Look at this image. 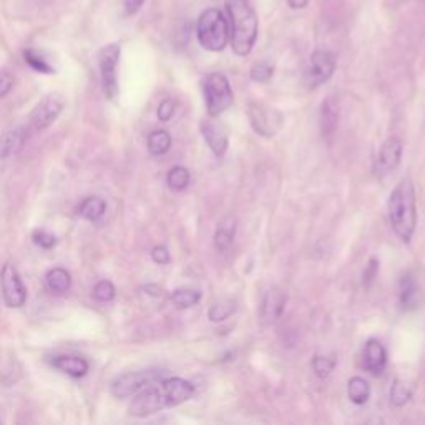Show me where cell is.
<instances>
[{"label":"cell","mask_w":425,"mask_h":425,"mask_svg":"<svg viewBox=\"0 0 425 425\" xmlns=\"http://www.w3.org/2000/svg\"><path fill=\"white\" fill-rule=\"evenodd\" d=\"M193 392H195V387L184 379L170 377L163 381L158 379L135 395L133 402L128 407V414L137 419L150 417L168 407L187 402Z\"/></svg>","instance_id":"6da1fadb"},{"label":"cell","mask_w":425,"mask_h":425,"mask_svg":"<svg viewBox=\"0 0 425 425\" xmlns=\"http://www.w3.org/2000/svg\"><path fill=\"white\" fill-rule=\"evenodd\" d=\"M229 40L238 57L250 55L258 39V17L248 0H228Z\"/></svg>","instance_id":"7a4b0ae2"},{"label":"cell","mask_w":425,"mask_h":425,"mask_svg":"<svg viewBox=\"0 0 425 425\" xmlns=\"http://www.w3.org/2000/svg\"><path fill=\"white\" fill-rule=\"evenodd\" d=\"M390 225L404 243H409L417 226V206H415V189L410 180H402L399 187L389 196Z\"/></svg>","instance_id":"3957f363"},{"label":"cell","mask_w":425,"mask_h":425,"mask_svg":"<svg viewBox=\"0 0 425 425\" xmlns=\"http://www.w3.org/2000/svg\"><path fill=\"white\" fill-rule=\"evenodd\" d=\"M196 37L201 47L209 52H221L229 42V22L218 8H208L196 24Z\"/></svg>","instance_id":"277c9868"},{"label":"cell","mask_w":425,"mask_h":425,"mask_svg":"<svg viewBox=\"0 0 425 425\" xmlns=\"http://www.w3.org/2000/svg\"><path fill=\"white\" fill-rule=\"evenodd\" d=\"M206 108L211 116L221 115L233 103V90H231L228 78L223 73L206 75L203 82Z\"/></svg>","instance_id":"5b68a950"},{"label":"cell","mask_w":425,"mask_h":425,"mask_svg":"<svg viewBox=\"0 0 425 425\" xmlns=\"http://www.w3.org/2000/svg\"><path fill=\"white\" fill-rule=\"evenodd\" d=\"M121 55L120 44H108L98 52V69L103 94L108 100L119 95V62Z\"/></svg>","instance_id":"8992f818"},{"label":"cell","mask_w":425,"mask_h":425,"mask_svg":"<svg viewBox=\"0 0 425 425\" xmlns=\"http://www.w3.org/2000/svg\"><path fill=\"white\" fill-rule=\"evenodd\" d=\"M158 379H162V370H137V372H128L116 377L112 382L110 390L116 399L135 397L146 385L158 381Z\"/></svg>","instance_id":"52a82bcc"},{"label":"cell","mask_w":425,"mask_h":425,"mask_svg":"<svg viewBox=\"0 0 425 425\" xmlns=\"http://www.w3.org/2000/svg\"><path fill=\"white\" fill-rule=\"evenodd\" d=\"M65 105H67L65 96L60 94L45 95L44 98H42L40 102L35 105V108L32 110L31 116H28L31 126L33 130H37V132L47 130L49 126H52L53 123H55L58 116L62 115Z\"/></svg>","instance_id":"ba28073f"},{"label":"cell","mask_w":425,"mask_h":425,"mask_svg":"<svg viewBox=\"0 0 425 425\" xmlns=\"http://www.w3.org/2000/svg\"><path fill=\"white\" fill-rule=\"evenodd\" d=\"M0 286H2L3 301L12 309H19L27 302V288L22 277L12 263H6L0 271Z\"/></svg>","instance_id":"9c48e42d"},{"label":"cell","mask_w":425,"mask_h":425,"mask_svg":"<svg viewBox=\"0 0 425 425\" xmlns=\"http://www.w3.org/2000/svg\"><path fill=\"white\" fill-rule=\"evenodd\" d=\"M336 70V57L327 50H315L311 55L309 67H307L306 82L309 88H318L329 82Z\"/></svg>","instance_id":"30bf717a"},{"label":"cell","mask_w":425,"mask_h":425,"mask_svg":"<svg viewBox=\"0 0 425 425\" xmlns=\"http://www.w3.org/2000/svg\"><path fill=\"white\" fill-rule=\"evenodd\" d=\"M250 120L252 128L259 135H263V137H275L283 119H281L279 113L266 110L261 105H251Z\"/></svg>","instance_id":"8fae6325"},{"label":"cell","mask_w":425,"mask_h":425,"mask_svg":"<svg viewBox=\"0 0 425 425\" xmlns=\"http://www.w3.org/2000/svg\"><path fill=\"white\" fill-rule=\"evenodd\" d=\"M402 158V143L399 138H389L382 146L381 153L376 162V175L377 176H385L390 171L395 170L401 163Z\"/></svg>","instance_id":"7c38bea8"},{"label":"cell","mask_w":425,"mask_h":425,"mask_svg":"<svg viewBox=\"0 0 425 425\" xmlns=\"http://www.w3.org/2000/svg\"><path fill=\"white\" fill-rule=\"evenodd\" d=\"M385 364H387V352L384 346L376 339L367 340L363 354V367L367 370V372L374 374V376H379V374L384 372Z\"/></svg>","instance_id":"4fadbf2b"},{"label":"cell","mask_w":425,"mask_h":425,"mask_svg":"<svg viewBox=\"0 0 425 425\" xmlns=\"http://www.w3.org/2000/svg\"><path fill=\"white\" fill-rule=\"evenodd\" d=\"M25 143H27V130L22 126L8 130L0 138V159L17 157L24 150Z\"/></svg>","instance_id":"5bb4252c"},{"label":"cell","mask_w":425,"mask_h":425,"mask_svg":"<svg viewBox=\"0 0 425 425\" xmlns=\"http://www.w3.org/2000/svg\"><path fill=\"white\" fill-rule=\"evenodd\" d=\"M201 132H203L205 140L214 155L221 157V155L226 153V150H228V133L221 125L213 123V121H203Z\"/></svg>","instance_id":"9a60e30c"},{"label":"cell","mask_w":425,"mask_h":425,"mask_svg":"<svg viewBox=\"0 0 425 425\" xmlns=\"http://www.w3.org/2000/svg\"><path fill=\"white\" fill-rule=\"evenodd\" d=\"M286 306V296L279 289L272 288L266 291L263 297V307H261V315H263V321L266 324H271L279 319V315L283 314Z\"/></svg>","instance_id":"2e32d148"},{"label":"cell","mask_w":425,"mask_h":425,"mask_svg":"<svg viewBox=\"0 0 425 425\" xmlns=\"http://www.w3.org/2000/svg\"><path fill=\"white\" fill-rule=\"evenodd\" d=\"M52 365L58 372L67 374V376L73 379L85 377L88 370H90V364H88L83 357L78 356H57L53 357Z\"/></svg>","instance_id":"e0dca14e"},{"label":"cell","mask_w":425,"mask_h":425,"mask_svg":"<svg viewBox=\"0 0 425 425\" xmlns=\"http://www.w3.org/2000/svg\"><path fill=\"white\" fill-rule=\"evenodd\" d=\"M107 213V203H105L103 198L100 196H88L82 203L78 205L77 214L80 218L87 221H98L100 218H103V214Z\"/></svg>","instance_id":"ac0fdd59"},{"label":"cell","mask_w":425,"mask_h":425,"mask_svg":"<svg viewBox=\"0 0 425 425\" xmlns=\"http://www.w3.org/2000/svg\"><path fill=\"white\" fill-rule=\"evenodd\" d=\"M45 284H47V289L53 294H65L70 291L71 288V276L67 269L63 268H53L47 271L45 275Z\"/></svg>","instance_id":"d6986e66"},{"label":"cell","mask_w":425,"mask_h":425,"mask_svg":"<svg viewBox=\"0 0 425 425\" xmlns=\"http://www.w3.org/2000/svg\"><path fill=\"white\" fill-rule=\"evenodd\" d=\"M339 121V108L334 98L324 100L322 108H321V130L324 137L332 135L338 128Z\"/></svg>","instance_id":"ffe728a7"},{"label":"cell","mask_w":425,"mask_h":425,"mask_svg":"<svg viewBox=\"0 0 425 425\" xmlns=\"http://www.w3.org/2000/svg\"><path fill=\"white\" fill-rule=\"evenodd\" d=\"M399 301H401V307L404 311H412L419 306V288L409 275L404 276L401 281Z\"/></svg>","instance_id":"44dd1931"},{"label":"cell","mask_w":425,"mask_h":425,"mask_svg":"<svg viewBox=\"0 0 425 425\" xmlns=\"http://www.w3.org/2000/svg\"><path fill=\"white\" fill-rule=\"evenodd\" d=\"M347 395L352 402L357 404V406H363V404L369 401L370 395L369 382L363 377H352L351 381H349Z\"/></svg>","instance_id":"7402d4cb"},{"label":"cell","mask_w":425,"mask_h":425,"mask_svg":"<svg viewBox=\"0 0 425 425\" xmlns=\"http://www.w3.org/2000/svg\"><path fill=\"white\" fill-rule=\"evenodd\" d=\"M171 148V137L165 130H157L148 137V151L153 157H162Z\"/></svg>","instance_id":"603a6c76"},{"label":"cell","mask_w":425,"mask_h":425,"mask_svg":"<svg viewBox=\"0 0 425 425\" xmlns=\"http://www.w3.org/2000/svg\"><path fill=\"white\" fill-rule=\"evenodd\" d=\"M234 225H236V223H234L233 218H228V220L221 223L216 234H214V246H216V250L226 251L231 246L234 238V229H236V226Z\"/></svg>","instance_id":"cb8c5ba5"},{"label":"cell","mask_w":425,"mask_h":425,"mask_svg":"<svg viewBox=\"0 0 425 425\" xmlns=\"http://www.w3.org/2000/svg\"><path fill=\"white\" fill-rule=\"evenodd\" d=\"M24 60L32 70L39 71V73H53L55 71V69L45 60V57L33 49L24 50Z\"/></svg>","instance_id":"d4e9b609"},{"label":"cell","mask_w":425,"mask_h":425,"mask_svg":"<svg viewBox=\"0 0 425 425\" xmlns=\"http://www.w3.org/2000/svg\"><path fill=\"white\" fill-rule=\"evenodd\" d=\"M201 300V293L196 291V289H188V288H182V289H176L171 294V302L176 307H180V309H187V307L195 306L198 301Z\"/></svg>","instance_id":"484cf974"},{"label":"cell","mask_w":425,"mask_h":425,"mask_svg":"<svg viewBox=\"0 0 425 425\" xmlns=\"http://www.w3.org/2000/svg\"><path fill=\"white\" fill-rule=\"evenodd\" d=\"M166 183L173 191H183L189 184V171L184 166L171 168L166 176Z\"/></svg>","instance_id":"4316f807"},{"label":"cell","mask_w":425,"mask_h":425,"mask_svg":"<svg viewBox=\"0 0 425 425\" xmlns=\"http://www.w3.org/2000/svg\"><path fill=\"white\" fill-rule=\"evenodd\" d=\"M410 397H412L410 387L406 385L401 381H395L392 385V390H390V401H392L394 406H397V407L406 406V404L410 401Z\"/></svg>","instance_id":"83f0119b"},{"label":"cell","mask_w":425,"mask_h":425,"mask_svg":"<svg viewBox=\"0 0 425 425\" xmlns=\"http://www.w3.org/2000/svg\"><path fill=\"white\" fill-rule=\"evenodd\" d=\"M234 309H236V306H234L233 301L216 302V304L209 309V319H211L213 322L225 321L226 318H229V315L234 313Z\"/></svg>","instance_id":"f1b7e54d"},{"label":"cell","mask_w":425,"mask_h":425,"mask_svg":"<svg viewBox=\"0 0 425 425\" xmlns=\"http://www.w3.org/2000/svg\"><path fill=\"white\" fill-rule=\"evenodd\" d=\"M116 289L110 281H100L94 288V297L98 302H110L115 297Z\"/></svg>","instance_id":"f546056e"},{"label":"cell","mask_w":425,"mask_h":425,"mask_svg":"<svg viewBox=\"0 0 425 425\" xmlns=\"http://www.w3.org/2000/svg\"><path fill=\"white\" fill-rule=\"evenodd\" d=\"M272 73H275V67L268 62H258L251 69V78L254 82H268V80H271Z\"/></svg>","instance_id":"4dcf8cb0"},{"label":"cell","mask_w":425,"mask_h":425,"mask_svg":"<svg viewBox=\"0 0 425 425\" xmlns=\"http://www.w3.org/2000/svg\"><path fill=\"white\" fill-rule=\"evenodd\" d=\"M336 363L329 357H324V356H315L313 359V367L314 372L318 374V377L326 379L329 374L332 372V369H334Z\"/></svg>","instance_id":"1f68e13d"},{"label":"cell","mask_w":425,"mask_h":425,"mask_svg":"<svg viewBox=\"0 0 425 425\" xmlns=\"http://www.w3.org/2000/svg\"><path fill=\"white\" fill-rule=\"evenodd\" d=\"M32 239H33V243L37 244V246L44 248V250H52V248L55 246V243H57L55 236H53V234L47 233V231H44V229L33 231Z\"/></svg>","instance_id":"d6a6232c"},{"label":"cell","mask_w":425,"mask_h":425,"mask_svg":"<svg viewBox=\"0 0 425 425\" xmlns=\"http://www.w3.org/2000/svg\"><path fill=\"white\" fill-rule=\"evenodd\" d=\"M175 108H176V105H175L173 100H171V98L163 100V102L159 103V107H158V119L162 121L171 120V116H173V113H175Z\"/></svg>","instance_id":"836d02e7"},{"label":"cell","mask_w":425,"mask_h":425,"mask_svg":"<svg viewBox=\"0 0 425 425\" xmlns=\"http://www.w3.org/2000/svg\"><path fill=\"white\" fill-rule=\"evenodd\" d=\"M14 87V77L6 70H0V100L6 96Z\"/></svg>","instance_id":"e575fe53"},{"label":"cell","mask_w":425,"mask_h":425,"mask_svg":"<svg viewBox=\"0 0 425 425\" xmlns=\"http://www.w3.org/2000/svg\"><path fill=\"white\" fill-rule=\"evenodd\" d=\"M151 258L159 266H163V264L170 263V251L165 246H155L153 251H151Z\"/></svg>","instance_id":"d590c367"},{"label":"cell","mask_w":425,"mask_h":425,"mask_svg":"<svg viewBox=\"0 0 425 425\" xmlns=\"http://www.w3.org/2000/svg\"><path fill=\"white\" fill-rule=\"evenodd\" d=\"M377 271H379V261L376 258H372L369 261V264L365 266V271H364V284L365 286H369L374 279H376Z\"/></svg>","instance_id":"8d00e7d4"},{"label":"cell","mask_w":425,"mask_h":425,"mask_svg":"<svg viewBox=\"0 0 425 425\" xmlns=\"http://www.w3.org/2000/svg\"><path fill=\"white\" fill-rule=\"evenodd\" d=\"M143 3H145V0H123L125 14L135 15L143 7Z\"/></svg>","instance_id":"74e56055"},{"label":"cell","mask_w":425,"mask_h":425,"mask_svg":"<svg viewBox=\"0 0 425 425\" xmlns=\"http://www.w3.org/2000/svg\"><path fill=\"white\" fill-rule=\"evenodd\" d=\"M145 291L150 294V296H162V289L158 288V286H153V284H148L145 288Z\"/></svg>","instance_id":"f35d334b"},{"label":"cell","mask_w":425,"mask_h":425,"mask_svg":"<svg viewBox=\"0 0 425 425\" xmlns=\"http://www.w3.org/2000/svg\"><path fill=\"white\" fill-rule=\"evenodd\" d=\"M307 2H309V0H288L289 7L293 8H304L307 6Z\"/></svg>","instance_id":"ab89813d"}]
</instances>
